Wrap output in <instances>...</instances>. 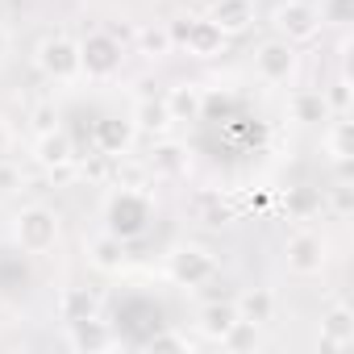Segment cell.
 <instances>
[{
    "label": "cell",
    "mask_w": 354,
    "mask_h": 354,
    "mask_svg": "<svg viewBox=\"0 0 354 354\" xmlns=\"http://www.w3.org/2000/svg\"><path fill=\"white\" fill-rule=\"evenodd\" d=\"M84 254H88V263H92L96 271H104V275H117V271H125V263H129L125 242H121L117 234H109V230L92 234V238L84 242Z\"/></svg>",
    "instance_id": "12"
},
{
    "label": "cell",
    "mask_w": 354,
    "mask_h": 354,
    "mask_svg": "<svg viewBox=\"0 0 354 354\" xmlns=\"http://www.w3.org/2000/svg\"><path fill=\"white\" fill-rule=\"evenodd\" d=\"M34 162H38L42 171H67V167L75 162V142H71V133H67L63 125L42 129V133L34 138Z\"/></svg>",
    "instance_id": "10"
},
{
    "label": "cell",
    "mask_w": 354,
    "mask_h": 354,
    "mask_svg": "<svg viewBox=\"0 0 354 354\" xmlns=\"http://www.w3.org/2000/svg\"><path fill=\"white\" fill-rule=\"evenodd\" d=\"M234 308H238V317H242V321H254V325L263 329V325L275 317V296H271V288H250V292H242V296H238V304H234Z\"/></svg>",
    "instance_id": "18"
},
{
    "label": "cell",
    "mask_w": 354,
    "mask_h": 354,
    "mask_svg": "<svg viewBox=\"0 0 354 354\" xmlns=\"http://www.w3.org/2000/svg\"><path fill=\"white\" fill-rule=\"evenodd\" d=\"M325 104H329V117H350V80L342 75L333 88H321Z\"/></svg>",
    "instance_id": "26"
},
{
    "label": "cell",
    "mask_w": 354,
    "mask_h": 354,
    "mask_svg": "<svg viewBox=\"0 0 354 354\" xmlns=\"http://www.w3.org/2000/svg\"><path fill=\"white\" fill-rule=\"evenodd\" d=\"M175 50V38H171V26H146L142 34H138V55L142 59H150V63H158V59H167Z\"/></svg>",
    "instance_id": "20"
},
{
    "label": "cell",
    "mask_w": 354,
    "mask_h": 354,
    "mask_svg": "<svg viewBox=\"0 0 354 354\" xmlns=\"http://www.w3.org/2000/svg\"><path fill=\"white\" fill-rule=\"evenodd\" d=\"M259 342H263V337H259V325L238 317V325L225 333V342H221V346H225V350H259Z\"/></svg>",
    "instance_id": "25"
},
{
    "label": "cell",
    "mask_w": 354,
    "mask_h": 354,
    "mask_svg": "<svg viewBox=\"0 0 354 354\" xmlns=\"http://www.w3.org/2000/svg\"><path fill=\"white\" fill-rule=\"evenodd\" d=\"M317 17H321V26L346 30L354 21V0H317Z\"/></svg>",
    "instance_id": "22"
},
{
    "label": "cell",
    "mask_w": 354,
    "mask_h": 354,
    "mask_svg": "<svg viewBox=\"0 0 354 354\" xmlns=\"http://www.w3.org/2000/svg\"><path fill=\"white\" fill-rule=\"evenodd\" d=\"M63 238V221L46 205H26L13 213V242L21 254H50Z\"/></svg>",
    "instance_id": "1"
},
{
    "label": "cell",
    "mask_w": 354,
    "mask_h": 354,
    "mask_svg": "<svg viewBox=\"0 0 354 354\" xmlns=\"http://www.w3.org/2000/svg\"><path fill=\"white\" fill-rule=\"evenodd\" d=\"M150 225V196L146 192H133V188H121L109 205H104V230L117 234L121 242H133L142 238Z\"/></svg>",
    "instance_id": "3"
},
{
    "label": "cell",
    "mask_w": 354,
    "mask_h": 354,
    "mask_svg": "<svg viewBox=\"0 0 354 354\" xmlns=\"http://www.w3.org/2000/svg\"><path fill=\"white\" fill-rule=\"evenodd\" d=\"M129 138H133V121H113V117H104V121L96 125V142H100L104 154H125V150H129Z\"/></svg>",
    "instance_id": "21"
},
{
    "label": "cell",
    "mask_w": 354,
    "mask_h": 354,
    "mask_svg": "<svg viewBox=\"0 0 354 354\" xmlns=\"http://www.w3.org/2000/svg\"><path fill=\"white\" fill-rule=\"evenodd\" d=\"M133 121H138L142 129H162L171 117H167V109H162V104H150V100H142V104H138V113H133Z\"/></svg>",
    "instance_id": "27"
},
{
    "label": "cell",
    "mask_w": 354,
    "mask_h": 354,
    "mask_svg": "<svg viewBox=\"0 0 354 354\" xmlns=\"http://www.w3.org/2000/svg\"><path fill=\"white\" fill-rule=\"evenodd\" d=\"M34 67H38L50 84H75V80H84L80 42L67 38V34H46V38L34 46Z\"/></svg>",
    "instance_id": "2"
},
{
    "label": "cell",
    "mask_w": 354,
    "mask_h": 354,
    "mask_svg": "<svg viewBox=\"0 0 354 354\" xmlns=\"http://www.w3.org/2000/svg\"><path fill=\"white\" fill-rule=\"evenodd\" d=\"M171 38H175V46H184L192 59H217L225 50V42H230L209 17H184L180 26H171Z\"/></svg>",
    "instance_id": "9"
},
{
    "label": "cell",
    "mask_w": 354,
    "mask_h": 354,
    "mask_svg": "<svg viewBox=\"0 0 354 354\" xmlns=\"http://www.w3.org/2000/svg\"><path fill=\"white\" fill-rule=\"evenodd\" d=\"M288 113H292V121H300V125H321V121H329V104H325V96H321L317 88L292 92Z\"/></svg>",
    "instance_id": "17"
},
{
    "label": "cell",
    "mask_w": 354,
    "mask_h": 354,
    "mask_svg": "<svg viewBox=\"0 0 354 354\" xmlns=\"http://www.w3.org/2000/svg\"><path fill=\"white\" fill-rule=\"evenodd\" d=\"M17 188H21V167L0 158V192H17Z\"/></svg>",
    "instance_id": "30"
},
{
    "label": "cell",
    "mask_w": 354,
    "mask_h": 354,
    "mask_svg": "<svg viewBox=\"0 0 354 354\" xmlns=\"http://www.w3.org/2000/svg\"><path fill=\"white\" fill-rule=\"evenodd\" d=\"M162 109H167L171 121H201L205 117V88H196V84H175V88H167Z\"/></svg>",
    "instance_id": "15"
},
{
    "label": "cell",
    "mask_w": 354,
    "mask_h": 354,
    "mask_svg": "<svg viewBox=\"0 0 354 354\" xmlns=\"http://www.w3.org/2000/svg\"><path fill=\"white\" fill-rule=\"evenodd\" d=\"M254 0H213V9H209V21L225 34V38H238L254 26Z\"/></svg>",
    "instance_id": "13"
},
{
    "label": "cell",
    "mask_w": 354,
    "mask_h": 354,
    "mask_svg": "<svg viewBox=\"0 0 354 354\" xmlns=\"http://www.w3.org/2000/svg\"><path fill=\"white\" fill-rule=\"evenodd\" d=\"M100 313V296L88 288H67L59 296V317L63 321H80V317H96Z\"/></svg>",
    "instance_id": "19"
},
{
    "label": "cell",
    "mask_w": 354,
    "mask_h": 354,
    "mask_svg": "<svg viewBox=\"0 0 354 354\" xmlns=\"http://www.w3.org/2000/svg\"><path fill=\"white\" fill-rule=\"evenodd\" d=\"M9 50H13V34H9L5 26H0V63L9 59Z\"/></svg>",
    "instance_id": "32"
},
{
    "label": "cell",
    "mask_w": 354,
    "mask_h": 354,
    "mask_svg": "<svg viewBox=\"0 0 354 354\" xmlns=\"http://www.w3.org/2000/svg\"><path fill=\"white\" fill-rule=\"evenodd\" d=\"M167 275L180 288H205L217 275V254L209 246H201V242H180L167 259Z\"/></svg>",
    "instance_id": "4"
},
{
    "label": "cell",
    "mask_w": 354,
    "mask_h": 354,
    "mask_svg": "<svg viewBox=\"0 0 354 354\" xmlns=\"http://www.w3.org/2000/svg\"><path fill=\"white\" fill-rule=\"evenodd\" d=\"M150 350H192V337L167 329V333H154V337H150Z\"/></svg>",
    "instance_id": "28"
},
{
    "label": "cell",
    "mask_w": 354,
    "mask_h": 354,
    "mask_svg": "<svg viewBox=\"0 0 354 354\" xmlns=\"http://www.w3.org/2000/svg\"><path fill=\"white\" fill-rule=\"evenodd\" d=\"M67 346H71L75 354H100V350H113L117 337H113L109 321H100V313H96V317L67 321Z\"/></svg>",
    "instance_id": "11"
},
{
    "label": "cell",
    "mask_w": 354,
    "mask_h": 354,
    "mask_svg": "<svg viewBox=\"0 0 354 354\" xmlns=\"http://www.w3.org/2000/svg\"><path fill=\"white\" fill-rule=\"evenodd\" d=\"M59 125V109L50 104V100H42V104H34V129L42 133V129H55Z\"/></svg>",
    "instance_id": "29"
},
{
    "label": "cell",
    "mask_w": 354,
    "mask_h": 354,
    "mask_svg": "<svg viewBox=\"0 0 354 354\" xmlns=\"http://www.w3.org/2000/svg\"><path fill=\"white\" fill-rule=\"evenodd\" d=\"M283 263H288L292 275H304V279L321 275V271L329 267V242H325V234H317V230H296V234L283 242Z\"/></svg>",
    "instance_id": "7"
},
{
    "label": "cell",
    "mask_w": 354,
    "mask_h": 354,
    "mask_svg": "<svg viewBox=\"0 0 354 354\" xmlns=\"http://www.w3.org/2000/svg\"><path fill=\"white\" fill-rule=\"evenodd\" d=\"M238 325V308H234V300H213V304H205L201 313H196V333L205 337V342H225V333Z\"/></svg>",
    "instance_id": "14"
},
{
    "label": "cell",
    "mask_w": 354,
    "mask_h": 354,
    "mask_svg": "<svg viewBox=\"0 0 354 354\" xmlns=\"http://www.w3.org/2000/svg\"><path fill=\"white\" fill-rule=\"evenodd\" d=\"M13 142H17V133H13V125L0 117V158H9L13 154Z\"/></svg>",
    "instance_id": "31"
},
{
    "label": "cell",
    "mask_w": 354,
    "mask_h": 354,
    "mask_svg": "<svg viewBox=\"0 0 354 354\" xmlns=\"http://www.w3.org/2000/svg\"><path fill=\"white\" fill-rule=\"evenodd\" d=\"M321 346H329V350L354 346V313H350L346 304H333V308L321 317Z\"/></svg>",
    "instance_id": "16"
},
{
    "label": "cell",
    "mask_w": 354,
    "mask_h": 354,
    "mask_svg": "<svg viewBox=\"0 0 354 354\" xmlns=\"http://www.w3.org/2000/svg\"><path fill=\"white\" fill-rule=\"evenodd\" d=\"M300 71V55H296V42H283V38H267L259 50H254V75L271 88L279 84H292Z\"/></svg>",
    "instance_id": "8"
},
{
    "label": "cell",
    "mask_w": 354,
    "mask_h": 354,
    "mask_svg": "<svg viewBox=\"0 0 354 354\" xmlns=\"http://www.w3.org/2000/svg\"><path fill=\"white\" fill-rule=\"evenodd\" d=\"M121 42L109 34V30H92L88 38H80V67H84V80H113L121 71Z\"/></svg>",
    "instance_id": "5"
},
{
    "label": "cell",
    "mask_w": 354,
    "mask_h": 354,
    "mask_svg": "<svg viewBox=\"0 0 354 354\" xmlns=\"http://www.w3.org/2000/svg\"><path fill=\"white\" fill-rule=\"evenodd\" d=\"M325 154H329L333 162H346V158H350V121H346V117H337V121L325 129Z\"/></svg>",
    "instance_id": "23"
},
{
    "label": "cell",
    "mask_w": 354,
    "mask_h": 354,
    "mask_svg": "<svg viewBox=\"0 0 354 354\" xmlns=\"http://www.w3.org/2000/svg\"><path fill=\"white\" fill-rule=\"evenodd\" d=\"M184 162H188L184 146H175V142L154 146V171H158V175H180V171H184Z\"/></svg>",
    "instance_id": "24"
},
{
    "label": "cell",
    "mask_w": 354,
    "mask_h": 354,
    "mask_svg": "<svg viewBox=\"0 0 354 354\" xmlns=\"http://www.w3.org/2000/svg\"><path fill=\"white\" fill-rule=\"evenodd\" d=\"M271 30L283 42H313L321 34V17L313 0H279L271 9Z\"/></svg>",
    "instance_id": "6"
}]
</instances>
